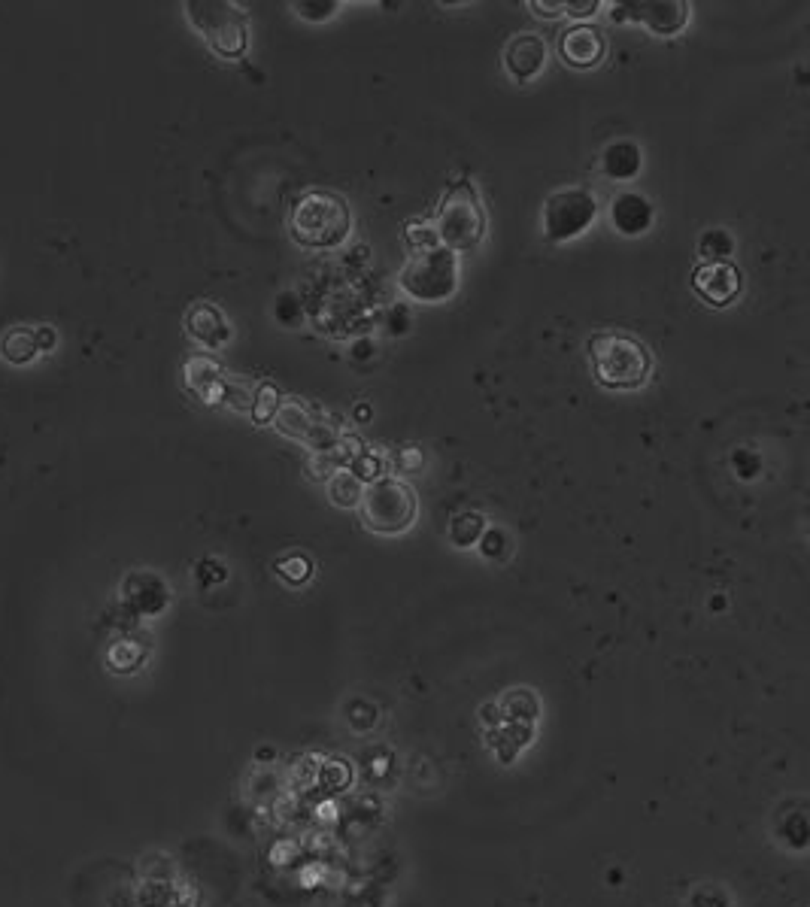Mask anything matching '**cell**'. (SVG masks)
<instances>
[{"label": "cell", "instance_id": "23", "mask_svg": "<svg viewBox=\"0 0 810 907\" xmlns=\"http://www.w3.org/2000/svg\"><path fill=\"white\" fill-rule=\"evenodd\" d=\"M143 656H146V650H143V647H137L134 641H119V644H113V650H110L107 662H110V668H113V671H119V674H131V671H137V668L143 665Z\"/></svg>", "mask_w": 810, "mask_h": 907}, {"label": "cell", "instance_id": "2", "mask_svg": "<svg viewBox=\"0 0 810 907\" xmlns=\"http://www.w3.org/2000/svg\"><path fill=\"white\" fill-rule=\"evenodd\" d=\"M352 216L340 195L310 189L304 192L289 213V234L307 249H334L349 237Z\"/></svg>", "mask_w": 810, "mask_h": 907}, {"label": "cell", "instance_id": "1", "mask_svg": "<svg viewBox=\"0 0 810 907\" xmlns=\"http://www.w3.org/2000/svg\"><path fill=\"white\" fill-rule=\"evenodd\" d=\"M592 374L604 389L613 392H635L647 386L653 374V352L644 340L625 331H604L589 337L586 343Z\"/></svg>", "mask_w": 810, "mask_h": 907}, {"label": "cell", "instance_id": "18", "mask_svg": "<svg viewBox=\"0 0 810 907\" xmlns=\"http://www.w3.org/2000/svg\"><path fill=\"white\" fill-rule=\"evenodd\" d=\"M483 531H486V519L480 513H474V510L459 513L453 522H449V540H453L459 550L474 547V543L483 537Z\"/></svg>", "mask_w": 810, "mask_h": 907}, {"label": "cell", "instance_id": "6", "mask_svg": "<svg viewBox=\"0 0 810 907\" xmlns=\"http://www.w3.org/2000/svg\"><path fill=\"white\" fill-rule=\"evenodd\" d=\"M416 492L395 480L383 477L377 483H368L358 501V513H362V525L374 534H401L416 522Z\"/></svg>", "mask_w": 810, "mask_h": 907}, {"label": "cell", "instance_id": "10", "mask_svg": "<svg viewBox=\"0 0 810 907\" xmlns=\"http://www.w3.org/2000/svg\"><path fill=\"white\" fill-rule=\"evenodd\" d=\"M559 58L568 64V67H577V70H592L604 61L607 55V40H604V31L595 28V25H586V22H577L571 28H565L559 34Z\"/></svg>", "mask_w": 810, "mask_h": 907}, {"label": "cell", "instance_id": "5", "mask_svg": "<svg viewBox=\"0 0 810 907\" xmlns=\"http://www.w3.org/2000/svg\"><path fill=\"white\" fill-rule=\"evenodd\" d=\"M186 16L216 55L240 58L249 49V25L237 4H228V0H189Z\"/></svg>", "mask_w": 810, "mask_h": 907}, {"label": "cell", "instance_id": "11", "mask_svg": "<svg viewBox=\"0 0 810 907\" xmlns=\"http://www.w3.org/2000/svg\"><path fill=\"white\" fill-rule=\"evenodd\" d=\"M547 43L537 34H516L504 49V70L513 82L525 85L537 79L547 67Z\"/></svg>", "mask_w": 810, "mask_h": 907}, {"label": "cell", "instance_id": "8", "mask_svg": "<svg viewBox=\"0 0 810 907\" xmlns=\"http://www.w3.org/2000/svg\"><path fill=\"white\" fill-rule=\"evenodd\" d=\"M689 4L686 0H625L613 7L616 19H632L644 28H650L656 37H677L689 25Z\"/></svg>", "mask_w": 810, "mask_h": 907}, {"label": "cell", "instance_id": "29", "mask_svg": "<svg viewBox=\"0 0 810 907\" xmlns=\"http://www.w3.org/2000/svg\"><path fill=\"white\" fill-rule=\"evenodd\" d=\"M528 10L537 19H559V16H565V0H556V4H540V0H528Z\"/></svg>", "mask_w": 810, "mask_h": 907}, {"label": "cell", "instance_id": "30", "mask_svg": "<svg viewBox=\"0 0 810 907\" xmlns=\"http://www.w3.org/2000/svg\"><path fill=\"white\" fill-rule=\"evenodd\" d=\"M689 907H729V901L719 895L716 889H698L692 895V904Z\"/></svg>", "mask_w": 810, "mask_h": 907}, {"label": "cell", "instance_id": "28", "mask_svg": "<svg viewBox=\"0 0 810 907\" xmlns=\"http://www.w3.org/2000/svg\"><path fill=\"white\" fill-rule=\"evenodd\" d=\"M601 10V0H580V4H574V0H565V16L568 19H592L595 13Z\"/></svg>", "mask_w": 810, "mask_h": 907}, {"label": "cell", "instance_id": "26", "mask_svg": "<svg viewBox=\"0 0 810 907\" xmlns=\"http://www.w3.org/2000/svg\"><path fill=\"white\" fill-rule=\"evenodd\" d=\"M337 468H340V459L334 456L331 449H316L310 456V474L316 480H331L337 474Z\"/></svg>", "mask_w": 810, "mask_h": 907}, {"label": "cell", "instance_id": "16", "mask_svg": "<svg viewBox=\"0 0 810 907\" xmlns=\"http://www.w3.org/2000/svg\"><path fill=\"white\" fill-rule=\"evenodd\" d=\"M601 170L610 179H632L641 170V146L632 140H616L601 155Z\"/></svg>", "mask_w": 810, "mask_h": 907}, {"label": "cell", "instance_id": "32", "mask_svg": "<svg viewBox=\"0 0 810 907\" xmlns=\"http://www.w3.org/2000/svg\"><path fill=\"white\" fill-rule=\"evenodd\" d=\"M34 340H37V349H40V352H52L55 343H58V337H55V331H52L49 325L37 328V331H34Z\"/></svg>", "mask_w": 810, "mask_h": 907}, {"label": "cell", "instance_id": "31", "mask_svg": "<svg viewBox=\"0 0 810 907\" xmlns=\"http://www.w3.org/2000/svg\"><path fill=\"white\" fill-rule=\"evenodd\" d=\"M501 550H504V534L501 531H486V537H483V556L486 559H498L501 556Z\"/></svg>", "mask_w": 810, "mask_h": 907}, {"label": "cell", "instance_id": "9", "mask_svg": "<svg viewBox=\"0 0 810 907\" xmlns=\"http://www.w3.org/2000/svg\"><path fill=\"white\" fill-rule=\"evenodd\" d=\"M692 289L710 307H729L744 289V274L732 261H704L692 270Z\"/></svg>", "mask_w": 810, "mask_h": 907}, {"label": "cell", "instance_id": "25", "mask_svg": "<svg viewBox=\"0 0 810 907\" xmlns=\"http://www.w3.org/2000/svg\"><path fill=\"white\" fill-rule=\"evenodd\" d=\"M349 474H355L358 480H383V459L374 456L368 449H358L355 456H349Z\"/></svg>", "mask_w": 810, "mask_h": 907}, {"label": "cell", "instance_id": "4", "mask_svg": "<svg viewBox=\"0 0 810 907\" xmlns=\"http://www.w3.org/2000/svg\"><path fill=\"white\" fill-rule=\"evenodd\" d=\"M398 286L407 298L422 304H440L453 298L459 289V261L456 252L443 246L416 249L398 274Z\"/></svg>", "mask_w": 810, "mask_h": 907}, {"label": "cell", "instance_id": "15", "mask_svg": "<svg viewBox=\"0 0 810 907\" xmlns=\"http://www.w3.org/2000/svg\"><path fill=\"white\" fill-rule=\"evenodd\" d=\"M274 428L280 431V434H286V437H292V440H307V443H313L316 449H322V434H319V425H316V419L310 416V410L307 407H301L298 401H280V407H277V413H274Z\"/></svg>", "mask_w": 810, "mask_h": 907}, {"label": "cell", "instance_id": "13", "mask_svg": "<svg viewBox=\"0 0 810 907\" xmlns=\"http://www.w3.org/2000/svg\"><path fill=\"white\" fill-rule=\"evenodd\" d=\"M610 222L625 237H641L653 225V204L641 192H619L610 201Z\"/></svg>", "mask_w": 810, "mask_h": 907}, {"label": "cell", "instance_id": "21", "mask_svg": "<svg viewBox=\"0 0 810 907\" xmlns=\"http://www.w3.org/2000/svg\"><path fill=\"white\" fill-rule=\"evenodd\" d=\"M274 568H277V574H280L289 586H301V583H307V580L313 577V562H310V556H304V553H298V550L280 556Z\"/></svg>", "mask_w": 810, "mask_h": 907}, {"label": "cell", "instance_id": "12", "mask_svg": "<svg viewBox=\"0 0 810 907\" xmlns=\"http://www.w3.org/2000/svg\"><path fill=\"white\" fill-rule=\"evenodd\" d=\"M122 598H125V604H128L131 613H137V616H158L167 607L170 592H167V586H164L161 577L137 571V574H131L125 580Z\"/></svg>", "mask_w": 810, "mask_h": 907}, {"label": "cell", "instance_id": "19", "mask_svg": "<svg viewBox=\"0 0 810 907\" xmlns=\"http://www.w3.org/2000/svg\"><path fill=\"white\" fill-rule=\"evenodd\" d=\"M362 492H365V483L358 480L355 474H349V471H337V474L328 480V495H331V501H334L337 507H343V510L358 507V501H362Z\"/></svg>", "mask_w": 810, "mask_h": 907}, {"label": "cell", "instance_id": "22", "mask_svg": "<svg viewBox=\"0 0 810 907\" xmlns=\"http://www.w3.org/2000/svg\"><path fill=\"white\" fill-rule=\"evenodd\" d=\"M732 249H735V240H732V234L723 231V228H710V231H704L701 240H698V252H701L707 261H726V255H732Z\"/></svg>", "mask_w": 810, "mask_h": 907}, {"label": "cell", "instance_id": "3", "mask_svg": "<svg viewBox=\"0 0 810 907\" xmlns=\"http://www.w3.org/2000/svg\"><path fill=\"white\" fill-rule=\"evenodd\" d=\"M434 234H437V246L449 252H471L483 243L486 210L471 179H465V183L453 186L443 195L434 216Z\"/></svg>", "mask_w": 810, "mask_h": 907}, {"label": "cell", "instance_id": "27", "mask_svg": "<svg viewBox=\"0 0 810 907\" xmlns=\"http://www.w3.org/2000/svg\"><path fill=\"white\" fill-rule=\"evenodd\" d=\"M292 10L301 19H307V22H325V19H331L340 10V4H337V0H328V4H322V0H319V4H307V0H304V4H292Z\"/></svg>", "mask_w": 810, "mask_h": 907}, {"label": "cell", "instance_id": "14", "mask_svg": "<svg viewBox=\"0 0 810 907\" xmlns=\"http://www.w3.org/2000/svg\"><path fill=\"white\" fill-rule=\"evenodd\" d=\"M186 331L192 340H198L207 349H219L231 340V325L225 322L222 310L213 304H195L186 316Z\"/></svg>", "mask_w": 810, "mask_h": 907}, {"label": "cell", "instance_id": "20", "mask_svg": "<svg viewBox=\"0 0 810 907\" xmlns=\"http://www.w3.org/2000/svg\"><path fill=\"white\" fill-rule=\"evenodd\" d=\"M137 907H176V886L170 880H143L137 889Z\"/></svg>", "mask_w": 810, "mask_h": 907}, {"label": "cell", "instance_id": "7", "mask_svg": "<svg viewBox=\"0 0 810 907\" xmlns=\"http://www.w3.org/2000/svg\"><path fill=\"white\" fill-rule=\"evenodd\" d=\"M595 219H598L595 192H589L586 186H565L547 198L540 225H544V237L550 243H565L580 237L586 228H592Z\"/></svg>", "mask_w": 810, "mask_h": 907}, {"label": "cell", "instance_id": "17", "mask_svg": "<svg viewBox=\"0 0 810 907\" xmlns=\"http://www.w3.org/2000/svg\"><path fill=\"white\" fill-rule=\"evenodd\" d=\"M0 355H4L10 365H31V361L40 355L37 349V340H34V331L31 328H10L0 340Z\"/></svg>", "mask_w": 810, "mask_h": 907}, {"label": "cell", "instance_id": "24", "mask_svg": "<svg viewBox=\"0 0 810 907\" xmlns=\"http://www.w3.org/2000/svg\"><path fill=\"white\" fill-rule=\"evenodd\" d=\"M280 401H283V395L270 386V383H261L258 386V392H255V398H252V419L258 422V425H267L270 419H274V413H277V407H280Z\"/></svg>", "mask_w": 810, "mask_h": 907}]
</instances>
